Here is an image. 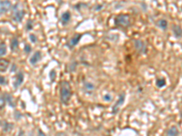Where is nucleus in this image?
<instances>
[{"mask_svg":"<svg viewBox=\"0 0 182 136\" xmlns=\"http://www.w3.org/2000/svg\"><path fill=\"white\" fill-rule=\"evenodd\" d=\"M157 26H158L159 28H161L162 30H166V29L168 28L169 24L166 19H160V20H159L158 23H157Z\"/></svg>","mask_w":182,"mask_h":136,"instance_id":"nucleus-14","label":"nucleus"},{"mask_svg":"<svg viewBox=\"0 0 182 136\" xmlns=\"http://www.w3.org/2000/svg\"><path fill=\"white\" fill-rule=\"evenodd\" d=\"M26 28H27V30H31V29L33 28V22H32V20H28L27 21Z\"/></svg>","mask_w":182,"mask_h":136,"instance_id":"nucleus-23","label":"nucleus"},{"mask_svg":"<svg viewBox=\"0 0 182 136\" xmlns=\"http://www.w3.org/2000/svg\"><path fill=\"white\" fill-rule=\"evenodd\" d=\"M69 71L70 72H74V71H75L76 70V67H77V64H76V63L75 62H72V64L69 65Z\"/></svg>","mask_w":182,"mask_h":136,"instance_id":"nucleus-25","label":"nucleus"},{"mask_svg":"<svg viewBox=\"0 0 182 136\" xmlns=\"http://www.w3.org/2000/svg\"><path fill=\"white\" fill-rule=\"evenodd\" d=\"M70 19H71V14L69 12H65L61 16L60 21H61V23L63 24L64 26H66L67 24L70 21Z\"/></svg>","mask_w":182,"mask_h":136,"instance_id":"nucleus-10","label":"nucleus"},{"mask_svg":"<svg viewBox=\"0 0 182 136\" xmlns=\"http://www.w3.org/2000/svg\"><path fill=\"white\" fill-rule=\"evenodd\" d=\"M61 1H62V0H58V2H59V3H60Z\"/></svg>","mask_w":182,"mask_h":136,"instance_id":"nucleus-32","label":"nucleus"},{"mask_svg":"<svg viewBox=\"0 0 182 136\" xmlns=\"http://www.w3.org/2000/svg\"><path fill=\"white\" fill-rule=\"evenodd\" d=\"M71 86L69 83L63 81L60 84V101L64 104H67L70 100L71 97Z\"/></svg>","mask_w":182,"mask_h":136,"instance_id":"nucleus-1","label":"nucleus"},{"mask_svg":"<svg viewBox=\"0 0 182 136\" xmlns=\"http://www.w3.org/2000/svg\"><path fill=\"white\" fill-rule=\"evenodd\" d=\"M179 130L177 129L176 126H172L171 128L169 129V131L167 132V136H179Z\"/></svg>","mask_w":182,"mask_h":136,"instance_id":"nucleus-12","label":"nucleus"},{"mask_svg":"<svg viewBox=\"0 0 182 136\" xmlns=\"http://www.w3.org/2000/svg\"><path fill=\"white\" fill-rule=\"evenodd\" d=\"M41 58H42V53L40 51H37V52L34 53L33 55L30 57V59H29V63H30V65H35L41 60Z\"/></svg>","mask_w":182,"mask_h":136,"instance_id":"nucleus-8","label":"nucleus"},{"mask_svg":"<svg viewBox=\"0 0 182 136\" xmlns=\"http://www.w3.org/2000/svg\"><path fill=\"white\" fill-rule=\"evenodd\" d=\"M29 38H30V41L34 44L37 43V37L36 36V35H34V34H30V35H29Z\"/></svg>","mask_w":182,"mask_h":136,"instance_id":"nucleus-22","label":"nucleus"},{"mask_svg":"<svg viewBox=\"0 0 182 136\" xmlns=\"http://www.w3.org/2000/svg\"><path fill=\"white\" fill-rule=\"evenodd\" d=\"M156 85L158 87H159V88H161V87H163L166 85V81L164 78H160V79H158L157 80V83H156Z\"/></svg>","mask_w":182,"mask_h":136,"instance_id":"nucleus-19","label":"nucleus"},{"mask_svg":"<svg viewBox=\"0 0 182 136\" xmlns=\"http://www.w3.org/2000/svg\"><path fill=\"white\" fill-rule=\"evenodd\" d=\"M7 54V46H6V44L2 43L0 44V57L5 55Z\"/></svg>","mask_w":182,"mask_h":136,"instance_id":"nucleus-17","label":"nucleus"},{"mask_svg":"<svg viewBox=\"0 0 182 136\" xmlns=\"http://www.w3.org/2000/svg\"><path fill=\"white\" fill-rule=\"evenodd\" d=\"M17 136H24V132H23V131H21V132L19 133Z\"/></svg>","mask_w":182,"mask_h":136,"instance_id":"nucleus-31","label":"nucleus"},{"mask_svg":"<svg viewBox=\"0 0 182 136\" xmlns=\"http://www.w3.org/2000/svg\"><path fill=\"white\" fill-rule=\"evenodd\" d=\"M5 83H6V79H5L3 76L0 75V85H4Z\"/></svg>","mask_w":182,"mask_h":136,"instance_id":"nucleus-28","label":"nucleus"},{"mask_svg":"<svg viewBox=\"0 0 182 136\" xmlns=\"http://www.w3.org/2000/svg\"><path fill=\"white\" fill-rule=\"evenodd\" d=\"M18 45H19L18 39L17 37H14L13 39H11V42H10V49L12 51H16L18 48Z\"/></svg>","mask_w":182,"mask_h":136,"instance_id":"nucleus-15","label":"nucleus"},{"mask_svg":"<svg viewBox=\"0 0 182 136\" xmlns=\"http://www.w3.org/2000/svg\"><path fill=\"white\" fill-rule=\"evenodd\" d=\"M81 37H82L81 34H76V35H74L67 43V46L69 48V49H73V48L75 47L78 43H79Z\"/></svg>","mask_w":182,"mask_h":136,"instance_id":"nucleus-4","label":"nucleus"},{"mask_svg":"<svg viewBox=\"0 0 182 136\" xmlns=\"http://www.w3.org/2000/svg\"><path fill=\"white\" fill-rule=\"evenodd\" d=\"M6 100L8 102L9 104H10V106L12 105L13 107H15V104L13 103V101H12V96H10V95L7 94V97H6Z\"/></svg>","mask_w":182,"mask_h":136,"instance_id":"nucleus-24","label":"nucleus"},{"mask_svg":"<svg viewBox=\"0 0 182 136\" xmlns=\"http://www.w3.org/2000/svg\"><path fill=\"white\" fill-rule=\"evenodd\" d=\"M115 24L121 27H127L130 26V18L129 15H119L115 19Z\"/></svg>","mask_w":182,"mask_h":136,"instance_id":"nucleus-3","label":"nucleus"},{"mask_svg":"<svg viewBox=\"0 0 182 136\" xmlns=\"http://www.w3.org/2000/svg\"><path fill=\"white\" fill-rule=\"evenodd\" d=\"M23 82H24V74L22 72H20V73H18V74H17L16 81H15V83H14L15 88H17V87L20 86Z\"/></svg>","mask_w":182,"mask_h":136,"instance_id":"nucleus-9","label":"nucleus"},{"mask_svg":"<svg viewBox=\"0 0 182 136\" xmlns=\"http://www.w3.org/2000/svg\"><path fill=\"white\" fill-rule=\"evenodd\" d=\"M12 8V4L9 0H0V15L6 14Z\"/></svg>","mask_w":182,"mask_h":136,"instance_id":"nucleus-5","label":"nucleus"},{"mask_svg":"<svg viewBox=\"0 0 182 136\" xmlns=\"http://www.w3.org/2000/svg\"><path fill=\"white\" fill-rule=\"evenodd\" d=\"M125 96H126V94L123 93V94H121L120 95H119V99H117V101L116 102V104H115V105L113 106V108H112V114H117V112H119V107L120 106L124 104V101H125Z\"/></svg>","mask_w":182,"mask_h":136,"instance_id":"nucleus-7","label":"nucleus"},{"mask_svg":"<svg viewBox=\"0 0 182 136\" xmlns=\"http://www.w3.org/2000/svg\"><path fill=\"white\" fill-rule=\"evenodd\" d=\"M111 95L110 94H106L105 96H104V100L105 101H107V102H109V101H111Z\"/></svg>","mask_w":182,"mask_h":136,"instance_id":"nucleus-27","label":"nucleus"},{"mask_svg":"<svg viewBox=\"0 0 182 136\" xmlns=\"http://www.w3.org/2000/svg\"><path fill=\"white\" fill-rule=\"evenodd\" d=\"M6 103H7L6 97L0 96V109H3L5 107V105H6Z\"/></svg>","mask_w":182,"mask_h":136,"instance_id":"nucleus-20","label":"nucleus"},{"mask_svg":"<svg viewBox=\"0 0 182 136\" xmlns=\"http://www.w3.org/2000/svg\"><path fill=\"white\" fill-rule=\"evenodd\" d=\"M56 136H67L66 133H58Z\"/></svg>","mask_w":182,"mask_h":136,"instance_id":"nucleus-30","label":"nucleus"},{"mask_svg":"<svg viewBox=\"0 0 182 136\" xmlns=\"http://www.w3.org/2000/svg\"><path fill=\"white\" fill-rule=\"evenodd\" d=\"M9 65V62L5 59H0V72H6Z\"/></svg>","mask_w":182,"mask_h":136,"instance_id":"nucleus-13","label":"nucleus"},{"mask_svg":"<svg viewBox=\"0 0 182 136\" xmlns=\"http://www.w3.org/2000/svg\"><path fill=\"white\" fill-rule=\"evenodd\" d=\"M24 50H25V52H26V54H29V53L31 52V46L29 45H26L25 46Z\"/></svg>","mask_w":182,"mask_h":136,"instance_id":"nucleus-26","label":"nucleus"},{"mask_svg":"<svg viewBox=\"0 0 182 136\" xmlns=\"http://www.w3.org/2000/svg\"><path fill=\"white\" fill-rule=\"evenodd\" d=\"M56 75H57V73L55 70H51L50 73H49V78H50L51 82H54L56 80Z\"/></svg>","mask_w":182,"mask_h":136,"instance_id":"nucleus-21","label":"nucleus"},{"mask_svg":"<svg viewBox=\"0 0 182 136\" xmlns=\"http://www.w3.org/2000/svg\"><path fill=\"white\" fill-rule=\"evenodd\" d=\"M135 48L136 50L139 53V54H146L147 53V46L145 42H143L142 40L137 39L135 40Z\"/></svg>","mask_w":182,"mask_h":136,"instance_id":"nucleus-6","label":"nucleus"},{"mask_svg":"<svg viewBox=\"0 0 182 136\" xmlns=\"http://www.w3.org/2000/svg\"><path fill=\"white\" fill-rule=\"evenodd\" d=\"M37 136H46V134L43 133V131H41L40 129L38 130V134H37Z\"/></svg>","mask_w":182,"mask_h":136,"instance_id":"nucleus-29","label":"nucleus"},{"mask_svg":"<svg viewBox=\"0 0 182 136\" xmlns=\"http://www.w3.org/2000/svg\"><path fill=\"white\" fill-rule=\"evenodd\" d=\"M12 13H13V20L17 23H20L24 19L25 17V11L23 7H21L20 4L15 5L12 8Z\"/></svg>","mask_w":182,"mask_h":136,"instance_id":"nucleus-2","label":"nucleus"},{"mask_svg":"<svg viewBox=\"0 0 182 136\" xmlns=\"http://www.w3.org/2000/svg\"><path fill=\"white\" fill-rule=\"evenodd\" d=\"M172 30H173V34L176 38H180L181 37V27L179 25H174L172 26Z\"/></svg>","mask_w":182,"mask_h":136,"instance_id":"nucleus-11","label":"nucleus"},{"mask_svg":"<svg viewBox=\"0 0 182 136\" xmlns=\"http://www.w3.org/2000/svg\"><path fill=\"white\" fill-rule=\"evenodd\" d=\"M84 87H85V90L87 91V92H92L93 90H94L95 86L93 84H91V83H88V82H86L84 84Z\"/></svg>","mask_w":182,"mask_h":136,"instance_id":"nucleus-16","label":"nucleus"},{"mask_svg":"<svg viewBox=\"0 0 182 136\" xmlns=\"http://www.w3.org/2000/svg\"><path fill=\"white\" fill-rule=\"evenodd\" d=\"M13 129V124L12 123H5L4 124V128H3V131L5 133H8L10 132V131Z\"/></svg>","mask_w":182,"mask_h":136,"instance_id":"nucleus-18","label":"nucleus"}]
</instances>
